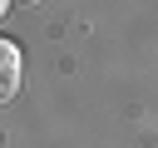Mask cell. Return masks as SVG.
<instances>
[{
    "instance_id": "obj_3",
    "label": "cell",
    "mask_w": 158,
    "mask_h": 148,
    "mask_svg": "<svg viewBox=\"0 0 158 148\" xmlns=\"http://www.w3.org/2000/svg\"><path fill=\"white\" fill-rule=\"evenodd\" d=\"M0 20H5V0H0Z\"/></svg>"
},
{
    "instance_id": "obj_1",
    "label": "cell",
    "mask_w": 158,
    "mask_h": 148,
    "mask_svg": "<svg viewBox=\"0 0 158 148\" xmlns=\"http://www.w3.org/2000/svg\"><path fill=\"white\" fill-rule=\"evenodd\" d=\"M20 79H25V64H20V49L10 39H0V104H10L20 94Z\"/></svg>"
},
{
    "instance_id": "obj_2",
    "label": "cell",
    "mask_w": 158,
    "mask_h": 148,
    "mask_svg": "<svg viewBox=\"0 0 158 148\" xmlns=\"http://www.w3.org/2000/svg\"><path fill=\"white\" fill-rule=\"evenodd\" d=\"M15 5H40V0H15Z\"/></svg>"
}]
</instances>
